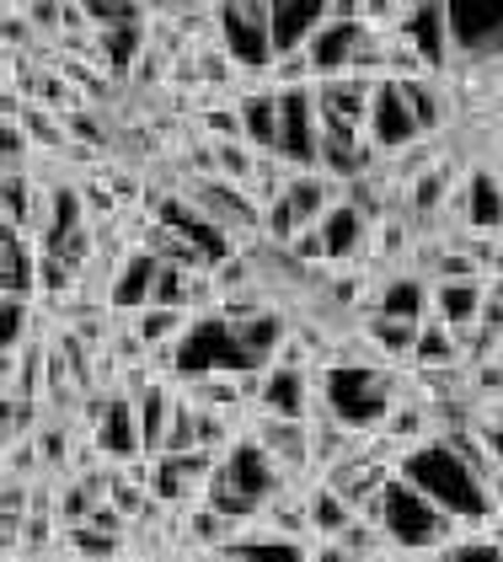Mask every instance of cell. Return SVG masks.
<instances>
[{"instance_id": "1", "label": "cell", "mask_w": 503, "mask_h": 562, "mask_svg": "<svg viewBox=\"0 0 503 562\" xmlns=\"http://www.w3.org/2000/svg\"><path fill=\"white\" fill-rule=\"evenodd\" d=\"M396 472L407 476L418 493H428L445 515L461 519L466 536H471V530H488V525L499 519V504H493L488 476L477 472L471 461H461V450H456L445 434H434V439L413 445V450L402 456V467H396Z\"/></svg>"}, {"instance_id": "2", "label": "cell", "mask_w": 503, "mask_h": 562, "mask_svg": "<svg viewBox=\"0 0 503 562\" xmlns=\"http://www.w3.org/2000/svg\"><path fill=\"white\" fill-rule=\"evenodd\" d=\"M316 391H322V413L354 434H380L385 413L396 407L402 391V370L391 364H337V370H316Z\"/></svg>"}, {"instance_id": "3", "label": "cell", "mask_w": 503, "mask_h": 562, "mask_svg": "<svg viewBox=\"0 0 503 562\" xmlns=\"http://www.w3.org/2000/svg\"><path fill=\"white\" fill-rule=\"evenodd\" d=\"M380 530H385V541L396 547V552H407V558H434L439 547H450L456 536H466V525L456 515H445L428 493H418L407 476L396 472L385 482V493H380Z\"/></svg>"}, {"instance_id": "4", "label": "cell", "mask_w": 503, "mask_h": 562, "mask_svg": "<svg viewBox=\"0 0 503 562\" xmlns=\"http://www.w3.org/2000/svg\"><path fill=\"white\" fill-rule=\"evenodd\" d=\"M214 38H220V54L242 70V87H268V70L279 59V48H273V5H262V0L214 5Z\"/></svg>"}, {"instance_id": "5", "label": "cell", "mask_w": 503, "mask_h": 562, "mask_svg": "<svg viewBox=\"0 0 503 562\" xmlns=\"http://www.w3.org/2000/svg\"><path fill=\"white\" fill-rule=\"evenodd\" d=\"M252 413H273V418H294V424H316L322 418V391H316V370H290V364H268L257 375V396Z\"/></svg>"}, {"instance_id": "6", "label": "cell", "mask_w": 503, "mask_h": 562, "mask_svg": "<svg viewBox=\"0 0 503 562\" xmlns=\"http://www.w3.org/2000/svg\"><path fill=\"white\" fill-rule=\"evenodd\" d=\"M220 476H225L231 487H242L247 498H257L262 509H268L273 498H284L290 487H305V482H294V476L284 472V467H279V461L257 445V439H247V434H242V439L220 456Z\"/></svg>"}, {"instance_id": "7", "label": "cell", "mask_w": 503, "mask_h": 562, "mask_svg": "<svg viewBox=\"0 0 503 562\" xmlns=\"http://www.w3.org/2000/svg\"><path fill=\"white\" fill-rule=\"evenodd\" d=\"M365 139L376 145L385 161H396L402 150H413L423 139L418 119H413V108H407V97L396 81H376V102H370V124H365Z\"/></svg>"}, {"instance_id": "8", "label": "cell", "mask_w": 503, "mask_h": 562, "mask_svg": "<svg viewBox=\"0 0 503 562\" xmlns=\"http://www.w3.org/2000/svg\"><path fill=\"white\" fill-rule=\"evenodd\" d=\"M156 279H161V258L156 252H145V247H134L124 262H113V273H108V316H139L145 305L156 301Z\"/></svg>"}, {"instance_id": "9", "label": "cell", "mask_w": 503, "mask_h": 562, "mask_svg": "<svg viewBox=\"0 0 503 562\" xmlns=\"http://www.w3.org/2000/svg\"><path fill=\"white\" fill-rule=\"evenodd\" d=\"M434 311V279L418 273V268H385L380 273V295L370 316H385V322H413L423 327Z\"/></svg>"}, {"instance_id": "10", "label": "cell", "mask_w": 503, "mask_h": 562, "mask_svg": "<svg viewBox=\"0 0 503 562\" xmlns=\"http://www.w3.org/2000/svg\"><path fill=\"white\" fill-rule=\"evenodd\" d=\"M91 445H97V456L108 461V467H128V461H139L145 456V439H139V407H134V396L119 391L113 402H108V413L97 418V429L86 434Z\"/></svg>"}, {"instance_id": "11", "label": "cell", "mask_w": 503, "mask_h": 562, "mask_svg": "<svg viewBox=\"0 0 503 562\" xmlns=\"http://www.w3.org/2000/svg\"><path fill=\"white\" fill-rule=\"evenodd\" d=\"M391 38H402L407 48H418L423 59H428V70L439 76V70L450 65V54H456L450 5H407V16L396 22V33H391Z\"/></svg>"}, {"instance_id": "12", "label": "cell", "mask_w": 503, "mask_h": 562, "mask_svg": "<svg viewBox=\"0 0 503 562\" xmlns=\"http://www.w3.org/2000/svg\"><path fill=\"white\" fill-rule=\"evenodd\" d=\"M370 33H376L370 22H337V16H327V22H322V33L305 44V59H311L316 81H337V76H348L354 54L365 48Z\"/></svg>"}, {"instance_id": "13", "label": "cell", "mask_w": 503, "mask_h": 562, "mask_svg": "<svg viewBox=\"0 0 503 562\" xmlns=\"http://www.w3.org/2000/svg\"><path fill=\"white\" fill-rule=\"evenodd\" d=\"M370 231H376V220L365 215V210H354L348 199L322 215V247H327V262L333 268H354V258H365L370 252Z\"/></svg>"}, {"instance_id": "14", "label": "cell", "mask_w": 503, "mask_h": 562, "mask_svg": "<svg viewBox=\"0 0 503 562\" xmlns=\"http://www.w3.org/2000/svg\"><path fill=\"white\" fill-rule=\"evenodd\" d=\"M0 290L5 295H22V301H38V262H43V247L38 236L16 231V225H0Z\"/></svg>"}, {"instance_id": "15", "label": "cell", "mask_w": 503, "mask_h": 562, "mask_svg": "<svg viewBox=\"0 0 503 562\" xmlns=\"http://www.w3.org/2000/svg\"><path fill=\"white\" fill-rule=\"evenodd\" d=\"M482 311H488V279H439L434 284L428 322H445L450 333H471V327H482Z\"/></svg>"}, {"instance_id": "16", "label": "cell", "mask_w": 503, "mask_h": 562, "mask_svg": "<svg viewBox=\"0 0 503 562\" xmlns=\"http://www.w3.org/2000/svg\"><path fill=\"white\" fill-rule=\"evenodd\" d=\"M477 236H499L503 231V172L493 161H471L466 172V225Z\"/></svg>"}, {"instance_id": "17", "label": "cell", "mask_w": 503, "mask_h": 562, "mask_svg": "<svg viewBox=\"0 0 503 562\" xmlns=\"http://www.w3.org/2000/svg\"><path fill=\"white\" fill-rule=\"evenodd\" d=\"M242 113V139L257 156H279V91L273 87H242L236 97Z\"/></svg>"}, {"instance_id": "18", "label": "cell", "mask_w": 503, "mask_h": 562, "mask_svg": "<svg viewBox=\"0 0 503 562\" xmlns=\"http://www.w3.org/2000/svg\"><path fill=\"white\" fill-rule=\"evenodd\" d=\"M284 199L300 210V220H305V225H322V215H327V210H337V204L348 199V182H337V177H327V172H300V167H294Z\"/></svg>"}, {"instance_id": "19", "label": "cell", "mask_w": 503, "mask_h": 562, "mask_svg": "<svg viewBox=\"0 0 503 562\" xmlns=\"http://www.w3.org/2000/svg\"><path fill=\"white\" fill-rule=\"evenodd\" d=\"M316 97V108L327 113V119H343V124H370V102H376V87L370 81H354V76H337V81H316L311 87Z\"/></svg>"}, {"instance_id": "20", "label": "cell", "mask_w": 503, "mask_h": 562, "mask_svg": "<svg viewBox=\"0 0 503 562\" xmlns=\"http://www.w3.org/2000/svg\"><path fill=\"white\" fill-rule=\"evenodd\" d=\"M322 22H327V5H316V0L273 5V48L279 54H305V44L322 33Z\"/></svg>"}, {"instance_id": "21", "label": "cell", "mask_w": 503, "mask_h": 562, "mask_svg": "<svg viewBox=\"0 0 503 562\" xmlns=\"http://www.w3.org/2000/svg\"><path fill=\"white\" fill-rule=\"evenodd\" d=\"M305 515H311V530H316V541H337L354 519H359V509L337 493L333 482H305Z\"/></svg>"}, {"instance_id": "22", "label": "cell", "mask_w": 503, "mask_h": 562, "mask_svg": "<svg viewBox=\"0 0 503 562\" xmlns=\"http://www.w3.org/2000/svg\"><path fill=\"white\" fill-rule=\"evenodd\" d=\"M466 364V338L450 333L445 322H423L418 327V348H413V370L434 375V370H461Z\"/></svg>"}, {"instance_id": "23", "label": "cell", "mask_w": 503, "mask_h": 562, "mask_svg": "<svg viewBox=\"0 0 503 562\" xmlns=\"http://www.w3.org/2000/svg\"><path fill=\"white\" fill-rule=\"evenodd\" d=\"M193 322H199V316H193V311H177V305H145L139 316H128V327L139 333V344L150 348V353H156V348H177L193 333Z\"/></svg>"}, {"instance_id": "24", "label": "cell", "mask_w": 503, "mask_h": 562, "mask_svg": "<svg viewBox=\"0 0 503 562\" xmlns=\"http://www.w3.org/2000/svg\"><path fill=\"white\" fill-rule=\"evenodd\" d=\"M33 301L22 295H0V353H22L33 344Z\"/></svg>"}, {"instance_id": "25", "label": "cell", "mask_w": 503, "mask_h": 562, "mask_svg": "<svg viewBox=\"0 0 503 562\" xmlns=\"http://www.w3.org/2000/svg\"><path fill=\"white\" fill-rule=\"evenodd\" d=\"M428 562H503V547L488 530H471V536H456L450 547H439Z\"/></svg>"}, {"instance_id": "26", "label": "cell", "mask_w": 503, "mask_h": 562, "mask_svg": "<svg viewBox=\"0 0 503 562\" xmlns=\"http://www.w3.org/2000/svg\"><path fill=\"white\" fill-rule=\"evenodd\" d=\"M305 231V220H300V210H294L290 199H279V204H268L262 210V241L268 247H279V252H290V241Z\"/></svg>"}, {"instance_id": "27", "label": "cell", "mask_w": 503, "mask_h": 562, "mask_svg": "<svg viewBox=\"0 0 503 562\" xmlns=\"http://www.w3.org/2000/svg\"><path fill=\"white\" fill-rule=\"evenodd\" d=\"M482 439H488V450H493V461H499V472H503V429L482 424Z\"/></svg>"}, {"instance_id": "28", "label": "cell", "mask_w": 503, "mask_h": 562, "mask_svg": "<svg viewBox=\"0 0 503 562\" xmlns=\"http://www.w3.org/2000/svg\"><path fill=\"white\" fill-rule=\"evenodd\" d=\"M171 562H231L225 552H177Z\"/></svg>"}]
</instances>
